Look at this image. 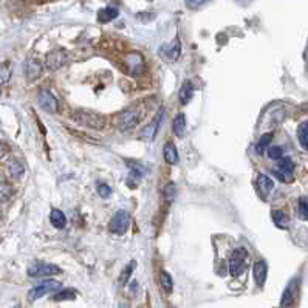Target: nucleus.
<instances>
[{"instance_id":"8","label":"nucleus","mask_w":308,"mask_h":308,"mask_svg":"<svg viewBox=\"0 0 308 308\" xmlns=\"http://www.w3.org/2000/svg\"><path fill=\"white\" fill-rule=\"evenodd\" d=\"M294 169H296L294 161L288 157H284L280 161H277V171H273V174L280 180V182H291Z\"/></svg>"},{"instance_id":"5","label":"nucleus","mask_w":308,"mask_h":308,"mask_svg":"<svg viewBox=\"0 0 308 308\" xmlns=\"http://www.w3.org/2000/svg\"><path fill=\"white\" fill-rule=\"evenodd\" d=\"M129 223H130L129 214H127L124 209H120L117 214L112 217L109 229H110V233H113V234L123 236V234L127 233V229H129Z\"/></svg>"},{"instance_id":"16","label":"nucleus","mask_w":308,"mask_h":308,"mask_svg":"<svg viewBox=\"0 0 308 308\" xmlns=\"http://www.w3.org/2000/svg\"><path fill=\"white\" fill-rule=\"evenodd\" d=\"M172 130L175 133V136L178 138H183L185 136V132H186V117L183 113H180L175 117L174 123H172Z\"/></svg>"},{"instance_id":"36","label":"nucleus","mask_w":308,"mask_h":308,"mask_svg":"<svg viewBox=\"0 0 308 308\" xmlns=\"http://www.w3.org/2000/svg\"><path fill=\"white\" fill-rule=\"evenodd\" d=\"M14 308H22V307H20V305H16V307H14Z\"/></svg>"},{"instance_id":"3","label":"nucleus","mask_w":308,"mask_h":308,"mask_svg":"<svg viewBox=\"0 0 308 308\" xmlns=\"http://www.w3.org/2000/svg\"><path fill=\"white\" fill-rule=\"evenodd\" d=\"M299 301V279H293L290 280V284L287 285L284 294H282L280 299V307L282 308H293Z\"/></svg>"},{"instance_id":"12","label":"nucleus","mask_w":308,"mask_h":308,"mask_svg":"<svg viewBox=\"0 0 308 308\" xmlns=\"http://www.w3.org/2000/svg\"><path fill=\"white\" fill-rule=\"evenodd\" d=\"M182 53V45H180V41L178 39H174L171 45H166V47H161L160 50V56L164 58L166 61L169 62H174L177 61V58Z\"/></svg>"},{"instance_id":"25","label":"nucleus","mask_w":308,"mask_h":308,"mask_svg":"<svg viewBox=\"0 0 308 308\" xmlns=\"http://www.w3.org/2000/svg\"><path fill=\"white\" fill-rule=\"evenodd\" d=\"M160 280H161V287L164 288V291L166 293H171L172 288H174V282H172V277L169 276V273L168 271H161Z\"/></svg>"},{"instance_id":"2","label":"nucleus","mask_w":308,"mask_h":308,"mask_svg":"<svg viewBox=\"0 0 308 308\" xmlns=\"http://www.w3.org/2000/svg\"><path fill=\"white\" fill-rule=\"evenodd\" d=\"M143 118V112H141V107L139 106H132L129 109L123 110L120 115H118V120H117V125L121 132H127V130H132L133 127L138 125V123Z\"/></svg>"},{"instance_id":"23","label":"nucleus","mask_w":308,"mask_h":308,"mask_svg":"<svg viewBox=\"0 0 308 308\" xmlns=\"http://www.w3.org/2000/svg\"><path fill=\"white\" fill-rule=\"evenodd\" d=\"M298 138H299V143L301 146L308 150V121L302 123L299 125V129H298Z\"/></svg>"},{"instance_id":"24","label":"nucleus","mask_w":308,"mask_h":308,"mask_svg":"<svg viewBox=\"0 0 308 308\" xmlns=\"http://www.w3.org/2000/svg\"><path fill=\"white\" fill-rule=\"evenodd\" d=\"M12 192H14V189H12L9 183L0 182V201H6L12 195Z\"/></svg>"},{"instance_id":"14","label":"nucleus","mask_w":308,"mask_h":308,"mask_svg":"<svg viewBox=\"0 0 308 308\" xmlns=\"http://www.w3.org/2000/svg\"><path fill=\"white\" fill-rule=\"evenodd\" d=\"M266 271H268V266L263 260H257L252 266V276H254V280L257 287H263L265 285V280H266Z\"/></svg>"},{"instance_id":"28","label":"nucleus","mask_w":308,"mask_h":308,"mask_svg":"<svg viewBox=\"0 0 308 308\" xmlns=\"http://www.w3.org/2000/svg\"><path fill=\"white\" fill-rule=\"evenodd\" d=\"M76 298V291L74 290H63L61 293H58L53 298L55 301H73Z\"/></svg>"},{"instance_id":"22","label":"nucleus","mask_w":308,"mask_h":308,"mask_svg":"<svg viewBox=\"0 0 308 308\" xmlns=\"http://www.w3.org/2000/svg\"><path fill=\"white\" fill-rule=\"evenodd\" d=\"M273 220L274 225L280 229H287L290 225V217L284 211H273Z\"/></svg>"},{"instance_id":"9","label":"nucleus","mask_w":308,"mask_h":308,"mask_svg":"<svg viewBox=\"0 0 308 308\" xmlns=\"http://www.w3.org/2000/svg\"><path fill=\"white\" fill-rule=\"evenodd\" d=\"M67 61V51L62 50V48H56L53 51H50L47 55V59H45V65L48 70L55 71L58 68H61L63 63Z\"/></svg>"},{"instance_id":"34","label":"nucleus","mask_w":308,"mask_h":308,"mask_svg":"<svg viewBox=\"0 0 308 308\" xmlns=\"http://www.w3.org/2000/svg\"><path fill=\"white\" fill-rule=\"evenodd\" d=\"M8 146L5 144V143H0V160H2L5 155H6V153H8Z\"/></svg>"},{"instance_id":"7","label":"nucleus","mask_w":308,"mask_h":308,"mask_svg":"<svg viewBox=\"0 0 308 308\" xmlns=\"http://www.w3.org/2000/svg\"><path fill=\"white\" fill-rule=\"evenodd\" d=\"M61 268L53 263H45V262H34L28 268V276L30 277H45V276H53L61 274Z\"/></svg>"},{"instance_id":"20","label":"nucleus","mask_w":308,"mask_h":308,"mask_svg":"<svg viewBox=\"0 0 308 308\" xmlns=\"http://www.w3.org/2000/svg\"><path fill=\"white\" fill-rule=\"evenodd\" d=\"M118 14H120V12H118L117 8H110V6H107V8L99 9V12H98V20L102 22V23H107V22H110V20H113V19H117Z\"/></svg>"},{"instance_id":"18","label":"nucleus","mask_w":308,"mask_h":308,"mask_svg":"<svg viewBox=\"0 0 308 308\" xmlns=\"http://www.w3.org/2000/svg\"><path fill=\"white\" fill-rule=\"evenodd\" d=\"M194 96V87L189 81H186L182 88H180V93H178V98H180V102H182V106H186L189 104V101Z\"/></svg>"},{"instance_id":"31","label":"nucleus","mask_w":308,"mask_h":308,"mask_svg":"<svg viewBox=\"0 0 308 308\" xmlns=\"http://www.w3.org/2000/svg\"><path fill=\"white\" fill-rule=\"evenodd\" d=\"M96 190H98L99 197H102V198H107V197H110V194H112V187L107 186L106 183H99L98 187H96Z\"/></svg>"},{"instance_id":"1","label":"nucleus","mask_w":308,"mask_h":308,"mask_svg":"<svg viewBox=\"0 0 308 308\" xmlns=\"http://www.w3.org/2000/svg\"><path fill=\"white\" fill-rule=\"evenodd\" d=\"M71 120L76 124L95 130H102L106 127V117L93 110H74L71 113Z\"/></svg>"},{"instance_id":"17","label":"nucleus","mask_w":308,"mask_h":308,"mask_svg":"<svg viewBox=\"0 0 308 308\" xmlns=\"http://www.w3.org/2000/svg\"><path fill=\"white\" fill-rule=\"evenodd\" d=\"M163 155H164V160L168 164H177L178 163V152H177V147L174 143H166L164 149H163Z\"/></svg>"},{"instance_id":"6","label":"nucleus","mask_w":308,"mask_h":308,"mask_svg":"<svg viewBox=\"0 0 308 308\" xmlns=\"http://www.w3.org/2000/svg\"><path fill=\"white\" fill-rule=\"evenodd\" d=\"M61 288V282L58 280H45V282H41L39 285H36L34 288L30 290L28 293V301L34 302L37 299H41L42 296L48 293H53V291H58Z\"/></svg>"},{"instance_id":"26","label":"nucleus","mask_w":308,"mask_h":308,"mask_svg":"<svg viewBox=\"0 0 308 308\" xmlns=\"http://www.w3.org/2000/svg\"><path fill=\"white\" fill-rule=\"evenodd\" d=\"M271 139H273V133H265L260 139H259V143H257V146H255V152L257 153H262L265 152V149L268 147V144L271 143Z\"/></svg>"},{"instance_id":"4","label":"nucleus","mask_w":308,"mask_h":308,"mask_svg":"<svg viewBox=\"0 0 308 308\" xmlns=\"http://www.w3.org/2000/svg\"><path fill=\"white\" fill-rule=\"evenodd\" d=\"M246 259H248V252L245 248H237L233 251L229 257V273L231 276H239L246 266Z\"/></svg>"},{"instance_id":"35","label":"nucleus","mask_w":308,"mask_h":308,"mask_svg":"<svg viewBox=\"0 0 308 308\" xmlns=\"http://www.w3.org/2000/svg\"><path fill=\"white\" fill-rule=\"evenodd\" d=\"M203 5V2H197V3H194V2H187V6H201Z\"/></svg>"},{"instance_id":"10","label":"nucleus","mask_w":308,"mask_h":308,"mask_svg":"<svg viewBox=\"0 0 308 308\" xmlns=\"http://www.w3.org/2000/svg\"><path fill=\"white\" fill-rule=\"evenodd\" d=\"M37 101H39V106L42 110L48 112V113H56L59 109L58 99L55 98V95L48 92V90H41L39 96H37Z\"/></svg>"},{"instance_id":"11","label":"nucleus","mask_w":308,"mask_h":308,"mask_svg":"<svg viewBox=\"0 0 308 308\" xmlns=\"http://www.w3.org/2000/svg\"><path fill=\"white\" fill-rule=\"evenodd\" d=\"M164 117V112L161 110L158 115H157V118L153 120L150 124H147L143 130L139 132V138L141 139H144V141H152V139H155L157 133H158V129H160V124H161V120Z\"/></svg>"},{"instance_id":"21","label":"nucleus","mask_w":308,"mask_h":308,"mask_svg":"<svg viewBox=\"0 0 308 308\" xmlns=\"http://www.w3.org/2000/svg\"><path fill=\"white\" fill-rule=\"evenodd\" d=\"M6 169H8V172L12 178H20L25 174V168L19 160H11L6 164Z\"/></svg>"},{"instance_id":"27","label":"nucleus","mask_w":308,"mask_h":308,"mask_svg":"<svg viewBox=\"0 0 308 308\" xmlns=\"http://www.w3.org/2000/svg\"><path fill=\"white\" fill-rule=\"evenodd\" d=\"M268 157L274 160V161H280L282 158H284V147L280 146H273L268 149Z\"/></svg>"},{"instance_id":"13","label":"nucleus","mask_w":308,"mask_h":308,"mask_svg":"<svg viewBox=\"0 0 308 308\" xmlns=\"http://www.w3.org/2000/svg\"><path fill=\"white\" fill-rule=\"evenodd\" d=\"M42 63L41 61H37V59H30L27 62V65H25V73H27V79L28 82H33L36 81L37 78H41V74H42Z\"/></svg>"},{"instance_id":"32","label":"nucleus","mask_w":308,"mask_h":308,"mask_svg":"<svg viewBox=\"0 0 308 308\" xmlns=\"http://www.w3.org/2000/svg\"><path fill=\"white\" fill-rule=\"evenodd\" d=\"M299 214L304 217L305 220H308V200L307 198L299 200Z\"/></svg>"},{"instance_id":"19","label":"nucleus","mask_w":308,"mask_h":308,"mask_svg":"<svg viewBox=\"0 0 308 308\" xmlns=\"http://www.w3.org/2000/svg\"><path fill=\"white\" fill-rule=\"evenodd\" d=\"M50 222L58 229L65 228V225H67V219H65V215H63V212L61 209H53L50 212Z\"/></svg>"},{"instance_id":"29","label":"nucleus","mask_w":308,"mask_h":308,"mask_svg":"<svg viewBox=\"0 0 308 308\" xmlns=\"http://www.w3.org/2000/svg\"><path fill=\"white\" fill-rule=\"evenodd\" d=\"M133 268H135V262L129 263V266H125V268L123 269V273H121V276H120V284H121V285H125V284H127V280H129V277H130V274H132V271H133Z\"/></svg>"},{"instance_id":"30","label":"nucleus","mask_w":308,"mask_h":308,"mask_svg":"<svg viewBox=\"0 0 308 308\" xmlns=\"http://www.w3.org/2000/svg\"><path fill=\"white\" fill-rule=\"evenodd\" d=\"M11 78V68L8 63H5V65H0V85L8 82Z\"/></svg>"},{"instance_id":"15","label":"nucleus","mask_w":308,"mask_h":308,"mask_svg":"<svg viewBox=\"0 0 308 308\" xmlns=\"http://www.w3.org/2000/svg\"><path fill=\"white\" fill-rule=\"evenodd\" d=\"M257 189H259V192H260V195H262V198H266L268 195H269V192H271L273 189H274V182L269 177H266V175H259V178H257Z\"/></svg>"},{"instance_id":"33","label":"nucleus","mask_w":308,"mask_h":308,"mask_svg":"<svg viewBox=\"0 0 308 308\" xmlns=\"http://www.w3.org/2000/svg\"><path fill=\"white\" fill-rule=\"evenodd\" d=\"M164 195L168 197V200H172V198L175 197V187H174V185H172V183L164 189Z\"/></svg>"}]
</instances>
